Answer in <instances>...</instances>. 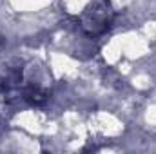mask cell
Here are the masks:
<instances>
[{"label":"cell","mask_w":156,"mask_h":154,"mask_svg":"<svg viewBox=\"0 0 156 154\" xmlns=\"http://www.w3.org/2000/svg\"><path fill=\"white\" fill-rule=\"evenodd\" d=\"M111 18H113V11L109 4L104 0H98L91 5V9L85 15V27L93 33H100L109 26Z\"/></svg>","instance_id":"obj_1"}]
</instances>
